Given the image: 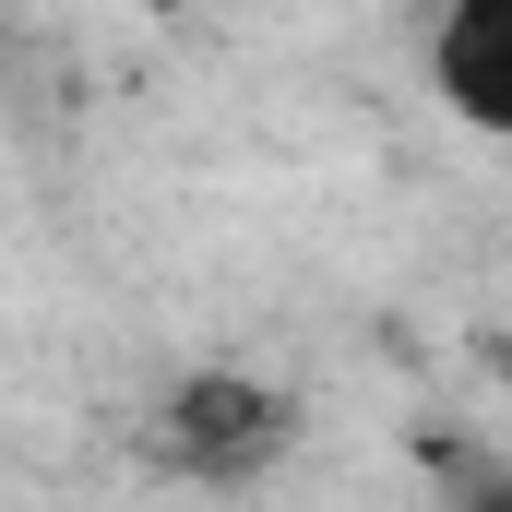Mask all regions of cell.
<instances>
[{"label":"cell","instance_id":"cell-1","mask_svg":"<svg viewBox=\"0 0 512 512\" xmlns=\"http://www.w3.org/2000/svg\"><path fill=\"white\" fill-rule=\"evenodd\" d=\"M310 441V405L274 370H239V358H203L179 382H155V405L131 417V453L167 477V489H203V501H251L262 477H286Z\"/></svg>","mask_w":512,"mask_h":512},{"label":"cell","instance_id":"cell-2","mask_svg":"<svg viewBox=\"0 0 512 512\" xmlns=\"http://www.w3.org/2000/svg\"><path fill=\"white\" fill-rule=\"evenodd\" d=\"M429 96L453 131L512 143V0H441L429 12Z\"/></svg>","mask_w":512,"mask_h":512},{"label":"cell","instance_id":"cell-3","mask_svg":"<svg viewBox=\"0 0 512 512\" xmlns=\"http://www.w3.org/2000/svg\"><path fill=\"white\" fill-rule=\"evenodd\" d=\"M441 512H512V453L453 441V453H441Z\"/></svg>","mask_w":512,"mask_h":512},{"label":"cell","instance_id":"cell-4","mask_svg":"<svg viewBox=\"0 0 512 512\" xmlns=\"http://www.w3.org/2000/svg\"><path fill=\"white\" fill-rule=\"evenodd\" d=\"M417 12H441V0H417Z\"/></svg>","mask_w":512,"mask_h":512}]
</instances>
